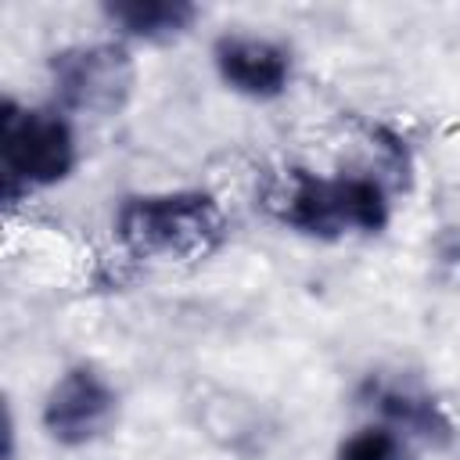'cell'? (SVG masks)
I'll list each match as a JSON object with an SVG mask.
<instances>
[{"instance_id": "obj_5", "label": "cell", "mask_w": 460, "mask_h": 460, "mask_svg": "<svg viewBox=\"0 0 460 460\" xmlns=\"http://www.w3.org/2000/svg\"><path fill=\"white\" fill-rule=\"evenodd\" d=\"M119 410L115 388L93 367H68L43 399V428L61 446H86L101 438Z\"/></svg>"}, {"instance_id": "obj_1", "label": "cell", "mask_w": 460, "mask_h": 460, "mask_svg": "<svg viewBox=\"0 0 460 460\" xmlns=\"http://www.w3.org/2000/svg\"><path fill=\"white\" fill-rule=\"evenodd\" d=\"M115 234L133 255L205 259L226 237V216L205 190L133 194L115 212Z\"/></svg>"}, {"instance_id": "obj_2", "label": "cell", "mask_w": 460, "mask_h": 460, "mask_svg": "<svg viewBox=\"0 0 460 460\" xmlns=\"http://www.w3.org/2000/svg\"><path fill=\"white\" fill-rule=\"evenodd\" d=\"M273 212L298 234L338 241L345 234H377L388 223V194L374 176L291 169L273 198Z\"/></svg>"}, {"instance_id": "obj_4", "label": "cell", "mask_w": 460, "mask_h": 460, "mask_svg": "<svg viewBox=\"0 0 460 460\" xmlns=\"http://www.w3.org/2000/svg\"><path fill=\"white\" fill-rule=\"evenodd\" d=\"M58 104L79 115H115L133 93V58L122 43H79L50 58Z\"/></svg>"}, {"instance_id": "obj_9", "label": "cell", "mask_w": 460, "mask_h": 460, "mask_svg": "<svg viewBox=\"0 0 460 460\" xmlns=\"http://www.w3.org/2000/svg\"><path fill=\"white\" fill-rule=\"evenodd\" d=\"M334 460H410V438L392 424H367L338 446Z\"/></svg>"}, {"instance_id": "obj_7", "label": "cell", "mask_w": 460, "mask_h": 460, "mask_svg": "<svg viewBox=\"0 0 460 460\" xmlns=\"http://www.w3.org/2000/svg\"><path fill=\"white\" fill-rule=\"evenodd\" d=\"M370 406H377L385 424H392L406 438H424V442H435V446H446L453 438L449 417L438 410V402L431 395H424L417 388L381 385V381L374 385L370 381Z\"/></svg>"}, {"instance_id": "obj_8", "label": "cell", "mask_w": 460, "mask_h": 460, "mask_svg": "<svg viewBox=\"0 0 460 460\" xmlns=\"http://www.w3.org/2000/svg\"><path fill=\"white\" fill-rule=\"evenodd\" d=\"M104 18L133 40L165 43L190 29V22L198 18V7L187 0H115V4H104Z\"/></svg>"}, {"instance_id": "obj_6", "label": "cell", "mask_w": 460, "mask_h": 460, "mask_svg": "<svg viewBox=\"0 0 460 460\" xmlns=\"http://www.w3.org/2000/svg\"><path fill=\"white\" fill-rule=\"evenodd\" d=\"M212 61L219 79L255 101H270L280 97L288 79H291V54L262 36H248V32H226L216 40L212 47Z\"/></svg>"}, {"instance_id": "obj_3", "label": "cell", "mask_w": 460, "mask_h": 460, "mask_svg": "<svg viewBox=\"0 0 460 460\" xmlns=\"http://www.w3.org/2000/svg\"><path fill=\"white\" fill-rule=\"evenodd\" d=\"M75 169V133L58 108H25L4 101L0 111V172L4 198L18 201L36 187H54Z\"/></svg>"}]
</instances>
